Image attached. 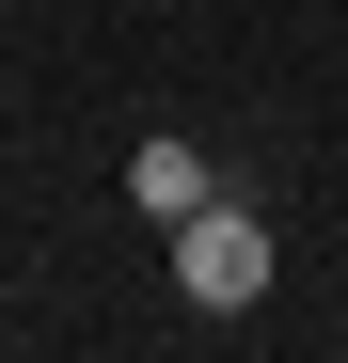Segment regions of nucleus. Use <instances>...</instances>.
Listing matches in <instances>:
<instances>
[{"label":"nucleus","mask_w":348,"mask_h":363,"mask_svg":"<svg viewBox=\"0 0 348 363\" xmlns=\"http://www.w3.org/2000/svg\"><path fill=\"white\" fill-rule=\"evenodd\" d=\"M174 300H190V316H254L269 300V221L238 190H206L190 221H174Z\"/></svg>","instance_id":"f257e3e1"},{"label":"nucleus","mask_w":348,"mask_h":363,"mask_svg":"<svg viewBox=\"0 0 348 363\" xmlns=\"http://www.w3.org/2000/svg\"><path fill=\"white\" fill-rule=\"evenodd\" d=\"M206 190H222V174H206V143H190V127H158V143H127V206H143L158 237H174V221H190Z\"/></svg>","instance_id":"f03ea898"}]
</instances>
